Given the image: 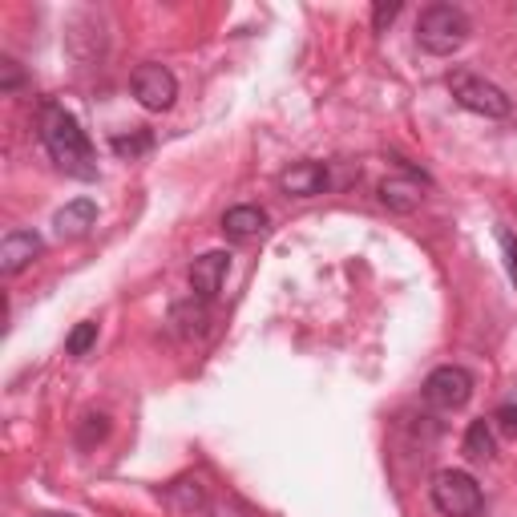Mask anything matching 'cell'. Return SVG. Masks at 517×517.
<instances>
[{
  "label": "cell",
  "mask_w": 517,
  "mask_h": 517,
  "mask_svg": "<svg viewBox=\"0 0 517 517\" xmlns=\"http://www.w3.org/2000/svg\"><path fill=\"white\" fill-rule=\"evenodd\" d=\"M37 134H41V146L49 150V158L57 162V170H65L69 178H81V182L97 178V154H93L81 122L61 106V101H45L41 106Z\"/></svg>",
  "instance_id": "cell-1"
},
{
  "label": "cell",
  "mask_w": 517,
  "mask_h": 517,
  "mask_svg": "<svg viewBox=\"0 0 517 517\" xmlns=\"http://www.w3.org/2000/svg\"><path fill=\"white\" fill-rule=\"evenodd\" d=\"M469 37H473L469 13L457 5H445V0L421 9V17H417V45L433 57H453L457 49H465Z\"/></svg>",
  "instance_id": "cell-2"
},
{
  "label": "cell",
  "mask_w": 517,
  "mask_h": 517,
  "mask_svg": "<svg viewBox=\"0 0 517 517\" xmlns=\"http://www.w3.org/2000/svg\"><path fill=\"white\" fill-rule=\"evenodd\" d=\"M445 85H449L457 106L477 114V118H509V110H513V97L501 85H493L489 77L473 73V69H449Z\"/></svg>",
  "instance_id": "cell-3"
},
{
  "label": "cell",
  "mask_w": 517,
  "mask_h": 517,
  "mask_svg": "<svg viewBox=\"0 0 517 517\" xmlns=\"http://www.w3.org/2000/svg\"><path fill=\"white\" fill-rule=\"evenodd\" d=\"M429 497H433V509L445 517H481L485 509V493L465 469H441L429 485Z\"/></svg>",
  "instance_id": "cell-4"
},
{
  "label": "cell",
  "mask_w": 517,
  "mask_h": 517,
  "mask_svg": "<svg viewBox=\"0 0 517 517\" xmlns=\"http://www.w3.org/2000/svg\"><path fill=\"white\" fill-rule=\"evenodd\" d=\"M473 372L469 368H461V364H441V368H433L429 372V380L421 384V396H425V404L429 408H437V412H457V408H465L469 400H473Z\"/></svg>",
  "instance_id": "cell-5"
},
{
  "label": "cell",
  "mask_w": 517,
  "mask_h": 517,
  "mask_svg": "<svg viewBox=\"0 0 517 517\" xmlns=\"http://www.w3.org/2000/svg\"><path fill=\"white\" fill-rule=\"evenodd\" d=\"M130 89L138 97V106L150 110V114H166L178 97V77L162 65V61H142L130 77Z\"/></svg>",
  "instance_id": "cell-6"
},
{
  "label": "cell",
  "mask_w": 517,
  "mask_h": 517,
  "mask_svg": "<svg viewBox=\"0 0 517 517\" xmlns=\"http://www.w3.org/2000/svg\"><path fill=\"white\" fill-rule=\"evenodd\" d=\"M45 251V239L37 231H25V227H13L5 239H0V271H5L9 279L21 275L29 263H37Z\"/></svg>",
  "instance_id": "cell-7"
},
{
  "label": "cell",
  "mask_w": 517,
  "mask_h": 517,
  "mask_svg": "<svg viewBox=\"0 0 517 517\" xmlns=\"http://www.w3.org/2000/svg\"><path fill=\"white\" fill-rule=\"evenodd\" d=\"M227 271H231V255H227V251H206V255H198V259L190 263V295H198V299L211 303V299L223 291Z\"/></svg>",
  "instance_id": "cell-8"
},
{
  "label": "cell",
  "mask_w": 517,
  "mask_h": 517,
  "mask_svg": "<svg viewBox=\"0 0 517 517\" xmlns=\"http://www.w3.org/2000/svg\"><path fill=\"white\" fill-rule=\"evenodd\" d=\"M328 186H332V174H328L324 162H295V166H287L279 174V190L287 198H316Z\"/></svg>",
  "instance_id": "cell-9"
},
{
  "label": "cell",
  "mask_w": 517,
  "mask_h": 517,
  "mask_svg": "<svg viewBox=\"0 0 517 517\" xmlns=\"http://www.w3.org/2000/svg\"><path fill=\"white\" fill-rule=\"evenodd\" d=\"M425 186H429V182L412 178V174H400V178H384V182L376 186V194H380L384 211H392V215H412V211H417V206L425 202Z\"/></svg>",
  "instance_id": "cell-10"
},
{
  "label": "cell",
  "mask_w": 517,
  "mask_h": 517,
  "mask_svg": "<svg viewBox=\"0 0 517 517\" xmlns=\"http://www.w3.org/2000/svg\"><path fill=\"white\" fill-rule=\"evenodd\" d=\"M93 227H97V202L93 198H73L53 215L57 239H85Z\"/></svg>",
  "instance_id": "cell-11"
},
{
  "label": "cell",
  "mask_w": 517,
  "mask_h": 517,
  "mask_svg": "<svg viewBox=\"0 0 517 517\" xmlns=\"http://www.w3.org/2000/svg\"><path fill=\"white\" fill-rule=\"evenodd\" d=\"M263 227H267L263 206H251V202H243V206H231V211L223 215V235H227V239H235V243L263 235Z\"/></svg>",
  "instance_id": "cell-12"
},
{
  "label": "cell",
  "mask_w": 517,
  "mask_h": 517,
  "mask_svg": "<svg viewBox=\"0 0 517 517\" xmlns=\"http://www.w3.org/2000/svg\"><path fill=\"white\" fill-rule=\"evenodd\" d=\"M170 324H174V332H178V336H186V340L202 336V332H206V324H211V312H206V299L190 295L186 303H174V307H170Z\"/></svg>",
  "instance_id": "cell-13"
},
{
  "label": "cell",
  "mask_w": 517,
  "mask_h": 517,
  "mask_svg": "<svg viewBox=\"0 0 517 517\" xmlns=\"http://www.w3.org/2000/svg\"><path fill=\"white\" fill-rule=\"evenodd\" d=\"M465 457L469 461H493L497 457V445H493V429H489V421H473L469 429H465Z\"/></svg>",
  "instance_id": "cell-14"
},
{
  "label": "cell",
  "mask_w": 517,
  "mask_h": 517,
  "mask_svg": "<svg viewBox=\"0 0 517 517\" xmlns=\"http://www.w3.org/2000/svg\"><path fill=\"white\" fill-rule=\"evenodd\" d=\"M106 437H110V417H106V412H85L81 425H77V445L81 449H93V445H101Z\"/></svg>",
  "instance_id": "cell-15"
},
{
  "label": "cell",
  "mask_w": 517,
  "mask_h": 517,
  "mask_svg": "<svg viewBox=\"0 0 517 517\" xmlns=\"http://www.w3.org/2000/svg\"><path fill=\"white\" fill-rule=\"evenodd\" d=\"M170 497H174V505H178V509H186V513H194V509H206V505H211V501H206V485H202L198 477L178 481V485L170 489Z\"/></svg>",
  "instance_id": "cell-16"
},
{
  "label": "cell",
  "mask_w": 517,
  "mask_h": 517,
  "mask_svg": "<svg viewBox=\"0 0 517 517\" xmlns=\"http://www.w3.org/2000/svg\"><path fill=\"white\" fill-rule=\"evenodd\" d=\"M110 146H114V154L118 158H142V154H150V146H154V134L150 130H134V134H114L110 138Z\"/></svg>",
  "instance_id": "cell-17"
},
{
  "label": "cell",
  "mask_w": 517,
  "mask_h": 517,
  "mask_svg": "<svg viewBox=\"0 0 517 517\" xmlns=\"http://www.w3.org/2000/svg\"><path fill=\"white\" fill-rule=\"evenodd\" d=\"M93 344H97V324H93V320H85V324H77V328L69 332L65 352H69V356H85Z\"/></svg>",
  "instance_id": "cell-18"
},
{
  "label": "cell",
  "mask_w": 517,
  "mask_h": 517,
  "mask_svg": "<svg viewBox=\"0 0 517 517\" xmlns=\"http://www.w3.org/2000/svg\"><path fill=\"white\" fill-rule=\"evenodd\" d=\"M497 243H501V259H505L509 283L517 287V235H513L509 227H497Z\"/></svg>",
  "instance_id": "cell-19"
},
{
  "label": "cell",
  "mask_w": 517,
  "mask_h": 517,
  "mask_svg": "<svg viewBox=\"0 0 517 517\" xmlns=\"http://www.w3.org/2000/svg\"><path fill=\"white\" fill-rule=\"evenodd\" d=\"M25 85V69L13 57H0V93H17Z\"/></svg>",
  "instance_id": "cell-20"
},
{
  "label": "cell",
  "mask_w": 517,
  "mask_h": 517,
  "mask_svg": "<svg viewBox=\"0 0 517 517\" xmlns=\"http://www.w3.org/2000/svg\"><path fill=\"white\" fill-rule=\"evenodd\" d=\"M396 17H400V0H376V9H372V29L384 33Z\"/></svg>",
  "instance_id": "cell-21"
},
{
  "label": "cell",
  "mask_w": 517,
  "mask_h": 517,
  "mask_svg": "<svg viewBox=\"0 0 517 517\" xmlns=\"http://www.w3.org/2000/svg\"><path fill=\"white\" fill-rule=\"evenodd\" d=\"M206 517H251L235 497H215L211 505H206Z\"/></svg>",
  "instance_id": "cell-22"
},
{
  "label": "cell",
  "mask_w": 517,
  "mask_h": 517,
  "mask_svg": "<svg viewBox=\"0 0 517 517\" xmlns=\"http://www.w3.org/2000/svg\"><path fill=\"white\" fill-rule=\"evenodd\" d=\"M493 425H497L509 441H517V404H501V408H497V417H493Z\"/></svg>",
  "instance_id": "cell-23"
},
{
  "label": "cell",
  "mask_w": 517,
  "mask_h": 517,
  "mask_svg": "<svg viewBox=\"0 0 517 517\" xmlns=\"http://www.w3.org/2000/svg\"><path fill=\"white\" fill-rule=\"evenodd\" d=\"M33 517H77V513H33Z\"/></svg>",
  "instance_id": "cell-24"
}]
</instances>
